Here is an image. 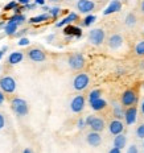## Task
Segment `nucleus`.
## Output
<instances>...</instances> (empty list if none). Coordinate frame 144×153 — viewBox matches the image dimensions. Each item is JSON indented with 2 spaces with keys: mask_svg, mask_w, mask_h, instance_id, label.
Here are the masks:
<instances>
[{
  "mask_svg": "<svg viewBox=\"0 0 144 153\" xmlns=\"http://www.w3.org/2000/svg\"><path fill=\"white\" fill-rule=\"evenodd\" d=\"M11 108L17 116H25L29 111V106L23 98H13L11 100Z\"/></svg>",
  "mask_w": 144,
  "mask_h": 153,
  "instance_id": "nucleus-1",
  "label": "nucleus"
},
{
  "mask_svg": "<svg viewBox=\"0 0 144 153\" xmlns=\"http://www.w3.org/2000/svg\"><path fill=\"white\" fill-rule=\"evenodd\" d=\"M89 83H90V76L86 73H79L73 79V87L77 91H84L85 88H87Z\"/></svg>",
  "mask_w": 144,
  "mask_h": 153,
  "instance_id": "nucleus-2",
  "label": "nucleus"
},
{
  "mask_svg": "<svg viewBox=\"0 0 144 153\" xmlns=\"http://www.w3.org/2000/svg\"><path fill=\"white\" fill-rule=\"evenodd\" d=\"M68 63H69V68L72 70H75V71H78V70H82L85 68V57L82 56L81 53H73L72 56L69 57L68 59Z\"/></svg>",
  "mask_w": 144,
  "mask_h": 153,
  "instance_id": "nucleus-3",
  "label": "nucleus"
},
{
  "mask_svg": "<svg viewBox=\"0 0 144 153\" xmlns=\"http://www.w3.org/2000/svg\"><path fill=\"white\" fill-rule=\"evenodd\" d=\"M0 90L4 94H13L16 91V81L11 75H5L0 78Z\"/></svg>",
  "mask_w": 144,
  "mask_h": 153,
  "instance_id": "nucleus-4",
  "label": "nucleus"
},
{
  "mask_svg": "<svg viewBox=\"0 0 144 153\" xmlns=\"http://www.w3.org/2000/svg\"><path fill=\"white\" fill-rule=\"evenodd\" d=\"M104 41V30L101 28H95L89 32V42L94 46L102 45Z\"/></svg>",
  "mask_w": 144,
  "mask_h": 153,
  "instance_id": "nucleus-5",
  "label": "nucleus"
},
{
  "mask_svg": "<svg viewBox=\"0 0 144 153\" xmlns=\"http://www.w3.org/2000/svg\"><path fill=\"white\" fill-rule=\"evenodd\" d=\"M85 106H86V99L84 95H77V97H74L72 99V102H70V110L74 114L82 112Z\"/></svg>",
  "mask_w": 144,
  "mask_h": 153,
  "instance_id": "nucleus-6",
  "label": "nucleus"
},
{
  "mask_svg": "<svg viewBox=\"0 0 144 153\" xmlns=\"http://www.w3.org/2000/svg\"><path fill=\"white\" fill-rule=\"evenodd\" d=\"M137 100V95L134 90H126L122 94V98H120V103L123 104L124 107H131L136 103Z\"/></svg>",
  "mask_w": 144,
  "mask_h": 153,
  "instance_id": "nucleus-7",
  "label": "nucleus"
},
{
  "mask_svg": "<svg viewBox=\"0 0 144 153\" xmlns=\"http://www.w3.org/2000/svg\"><path fill=\"white\" fill-rule=\"evenodd\" d=\"M28 58L33 62H43L46 59V54L44 53V50L38 49V48H32L28 50Z\"/></svg>",
  "mask_w": 144,
  "mask_h": 153,
  "instance_id": "nucleus-8",
  "label": "nucleus"
},
{
  "mask_svg": "<svg viewBox=\"0 0 144 153\" xmlns=\"http://www.w3.org/2000/svg\"><path fill=\"white\" fill-rule=\"evenodd\" d=\"M94 8H95V3L93 0H78L77 1V9L81 13L89 15L91 11H94Z\"/></svg>",
  "mask_w": 144,
  "mask_h": 153,
  "instance_id": "nucleus-9",
  "label": "nucleus"
},
{
  "mask_svg": "<svg viewBox=\"0 0 144 153\" xmlns=\"http://www.w3.org/2000/svg\"><path fill=\"white\" fill-rule=\"evenodd\" d=\"M63 34L66 37H75V38H81L82 37V29L79 27H75L73 24H69V25H65L63 27Z\"/></svg>",
  "mask_w": 144,
  "mask_h": 153,
  "instance_id": "nucleus-10",
  "label": "nucleus"
},
{
  "mask_svg": "<svg viewBox=\"0 0 144 153\" xmlns=\"http://www.w3.org/2000/svg\"><path fill=\"white\" fill-rule=\"evenodd\" d=\"M124 120L128 126H132V124L136 123V119H137V108L135 106H131V107H127V110L124 111Z\"/></svg>",
  "mask_w": 144,
  "mask_h": 153,
  "instance_id": "nucleus-11",
  "label": "nucleus"
},
{
  "mask_svg": "<svg viewBox=\"0 0 144 153\" xmlns=\"http://www.w3.org/2000/svg\"><path fill=\"white\" fill-rule=\"evenodd\" d=\"M123 36L119 33H115V34H111L110 38H108V48L113 50H116L123 45Z\"/></svg>",
  "mask_w": 144,
  "mask_h": 153,
  "instance_id": "nucleus-12",
  "label": "nucleus"
},
{
  "mask_svg": "<svg viewBox=\"0 0 144 153\" xmlns=\"http://www.w3.org/2000/svg\"><path fill=\"white\" fill-rule=\"evenodd\" d=\"M86 141H87V144L90 146H99L102 144V137L101 135H99V132H94V131H91L90 133H87V136H86Z\"/></svg>",
  "mask_w": 144,
  "mask_h": 153,
  "instance_id": "nucleus-13",
  "label": "nucleus"
},
{
  "mask_svg": "<svg viewBox=\"0 0 144 153\" xmlns=\"http://www.w3.org/2000/svg\"><path fill=\"white\" fill-rule=\"evenodd\" d=\"M78 15L75 13V12H70L68 16H65V17L62 19L61 21H57L56 23V27L57 28H62L65 27V25H69V24H73L74 21H78Z\"/></svg>",
  "mask_w": 144,
  "mask_h": 153,
  "instance_id": "nucleus-14",
  "label": "nucleus"
},
{
  "mask_svg": "<svg viewBox=\"0 0 144 153\" xmlns=\"http://www.w3.org/2000/svg\"><path fill=\"white\" fill-rule=\"evenodd\" d=\"M120 9H122V1H120V0H113V1H111L110 4L104 8L103 15L108 16L111 13H116V12H119Z\"/></svg>",
  "mask_w": 144,
  "mask_h": 153,
  "instance_id": "nucleus-15",
  "label": "nucleus"
},
{
  "mask_svg": "<svg viewBox=\"0 0 144 153\" xmlns=\"http://www.w3.org/2000/svg\"><path fill=\"white\" fill-rule=\"evenodd\" d=\"M123 129H124V124L119 119H115L108 124V131H110L111 135H119V133L123 132Z\"/></svg>",
  "mask_w": 144,
  "mask_h": 153,
  "instance_id": "nucleus-16",
  "label": "nucleus"
},
{
  "mask_svg": "<svg viewBox=\"0 0 144 153\" xmlns=\"http://www.w3.org/2000/svg\"><path fill=\"white\" fill-rule=\"evenodd\" d=\"M89 127H90L91 131H94V132H102V131L104 129V120L101 119V117L94 116L91 119L90 124H89Z\"/></svg>",
  "mask_w": 144,
  "mask_h": 153,
  "instance_id": "nucleus-17",
  "label": "nucleus"
},
{
  "mask_svg": "<svg viewBox=\"0 0 144 153\" xmlns=\"http://www.w3.org/2000/svg\"><path fill=\"white\" fill-rule=\"evenodd\" d=\"M24 59V53L23 52H12L8 56V63L9 65H17Z\"/></svg>",
  "mask_w": 144,
  "mask_h": 153,
  "instance_id": "nucleus-18",
  "label": "nucleus"
},
{
  "mask_svg": "<svg viewBox=\"0 0 144 153\" xmlns=\"http://www.w3.org/2000/svg\"><path fill=\"white\" fill-rule=\"evenodd\" d=\"M19 29V25L13 23V21H7L4 25V28H3V30H4V33L7 34V36H15V33L17 32Z\"/></svg>",
  "mask_w": 144,
  "mask_h": 153,
  "instance_id": "nucleus-19",
  "label": "nucleus"
},
{
  "mask_svg": "<svg viewBox=\"0 0 144 153\" xmlns=\"http://www.w3.org/2000/svg\"><path fill=\"white\" fill-rule=\"evenodd\" d=\"M50 20V15L49 13H41V15H37L34 17H31L28 23L29 24H43V23H46V21Z\"/></svg>",
  "mask_w": 144,
  "mask_h": 153,
  "instance_id": "nucleus-20",
  "label": "nucleus"
},
{
  "mask_svg": "<svg viewBox=\"0 0 144 153\" xmlns=\"http://www.w3.org/2000/svg\"><path fill=\"white\" fill-rule=\"evenodd\" d=\"M126 144H127V137L123 135V133L115 135V137H114V146L115 148H118L122 151V149L126 146Z\"/></svg>",
  "mask_w": 144,
  "mask_h": 153,
  "instance_id": "nucleus-21",
  "label": "nucleus"
},
{
  "mask_svg": "<svg viewBox=\"0 0 144 153\" xmlns=\"http://www.w3.org/2000/svg\"><path fill=\"white\" fill-rule=\"evenodd\" d=\"M106 106H107V102L104 99H102V98H99V99H97V100H94V102H91L90 103V107L94 111H102V110L106 108Z\"/></svg>",
  "mask_w": 144,
  "mask_h": 153,
  "instance_id": "nucleus-22",
  "label": "nucleus"
},
{
  "mask_svg": "<svg viewBox=\"0 0 144 153\" xmlns=\"http://www.w3.org/2000/svg\"><path fill=\"white\" fill-rule=\"evenodd\" d=\"M9 21H13V23H16L19 25V27H20V25H23L25 21H27V17H25V15L24 13H19V15H12L11 17L8 19Z\"/></svg>",
  "mask_w": 144,
  "mask_h": 153,
  "instance_id": "nucleus-23",
  "label": "nucleus"
},
{
  "mask_svg": "<svg viewBox=\"0 0 144 153\" xmlns=\"http://www.w3.org/2000/svg\"><path fill=\"white\" fill-rule=\"evenodd\" d=\"M136 21H137V19H136V16L134 13H128L126 16V19H124V24H126V27H128V28L135 27Z\"/></svg>",
  "mask_w": 144,
  "mask_h": 153,
  "instance_id": "nucleus-24",
  "label": "nucleus"
},
{
  "mask_svg": "<svg viewBox=\"0 0 144 153\" xmlns=\"http://www.w3.org/2000/svg\"><path fill=\"white\" fill-rule=\"evenodd\" d=\"M113 107H114V116L116 117V119H122V117L124 116V112L123 110H122V106L119 103H116V102H114L113 103Z\"/></svg>",
  "mask_w": 144,
  "mask_h": 153,
  "instance_id": "nucleus-25",
  "label": "nucleus"
},
{
  "mask_svg": "<svg viewBox=\"0 0 144 153\" xmlns=\"http://www.w3.org/2000/svg\"><path fill=\"white\" fill-rule=\"evenodd\" d=\"M95 20H97V16L89 13V15L84 19V20H82V25H84V27H90L91 24L95 23Z\"/></svg>",
  "mask_w": 144,
  "mask_h": 153,
  "instance_id": "nucleus-26",
  "label": "nucleus"
},
{
  "mask_svg": "<svg viewBox=\"0 0 144 153\" xmlns=\"http://www.w3.org/2000/svg\"><path fill=\"white\" fill-rule=\"evenodd\" d=\"M48 13L50 15V19L57 20V19H58V16L62 13V9H61L60 7H53V8H50V11L48 12Z\"/></svg>",
  "mask_w": 144,
  "mask_h": 153,
  "instance_id": "nucleus-27",
  "label": "nucleus"
},
{
  "mask_svg": "<svg viewBox=\"0 0 144 153\" xmlns=\"http://www.w3.org/2000/svg\"><path fill=\"white\" fill-rule=\"evenodd\" d=\"M101 95H102L101 90H93V91H90V94H89V97H87L89 103H91V102L99 99V98H101Z\"/></svg>",
  "mask_w": 144,
  "mask_h": 153,
  "instance_id": "nucleus-28",
  "label": "nucleus"
},
{
  "mask_svg": "<svg viewBox=\"0 0 144 153\" xmlns=\"http://www.w3.org/2000/svg\"><path fill=\"white\" fill-rule=\"evenodd\" d=\"M135 53L137 56H144V40L139 41L135 46Z\"/></svg>",
  "mask_w": 144,
  "mask_h": 153,
  "instance_id": "nucleus-29",
  "label": "nucleus"
},
{
  "mask_svg": "<svg viewBox=\"0 0 144 153\" xmlns=\"http://www.w3.org/2000/svg\"><path fill=\"white\" fill-rule=\"evenodd\" d=\"M19 5V3L16 1V0H12V1H9L8 4L4 5V12H9V11H13V9Z\"/></svg>",
  "mask_w": 144,
  "mask_h": 153,
  "instance_id": "nucleus-30",
  "label": "nucleus"
},
{
  "mask_svg": "<svg viewBox=\"0 0 144 153\" xmlns=\"http://www.w3.org/2000/svg\"><path fill=\"white\" fill-rule=\"evenodd\" d=\"M136 137H139L142 140L144 139V123L140 124V126L136 128Z\"/></svg>",
  "mask_w": 144,
  "mask_h": 153,
  "instance_id": "nucleus-31",
  "label": "nucleus"
},
{
  "mask_svg": "<svg viewBox=\"0 0 144 153\" xmlns=\"http://www.w3.org/2000/svg\"><path fill=\"white\" fill-rule=\"evenodd\" d=\"M29 44H31L29 38H27V37H20V38H19L17 45H19V46H28Z\"/></svg>",
  "mask_w": 144,
  "mask_h": 153,
  "instance_id": "nucleus-32",
  "label": "nucleus"
},
{
  "mask_svg": "<svg viewBox=\"0 0 144 153\" xmlns=\"http://www.w3.org/2000/svg\"><path fill=\"white\" fill-rule=\"evenodd\" d=\"M24 11H25V7H24V5H20V4H19L17 7L13 9V13H15V15H19V13H23Z\"/></svg>",
  "mask_w": 144,
  "mask_h": 153,
  "instance_id": "nucleus-33",
  "label": "nucleus"
},
{
  "mask_svg": "<svg viewBox=\"0 0 144 153\" xmlns=\"http://www.w3.org/2000/svg\"><path fill=\"white\" fill-rule=\"evenodd\" d=\"M127 153H139V151H137V146L134 145V144H131L128 146V149H127Z\"/></svg>",
  "mask_w": 144,
  "mask_h": 153,
  "instance_id": "nucleus-34",
  "label": "nucleus"
},
{
  "mask_svg": "<svg viewBox=\"0 0 144 153\" xmlns=\"http://www.w3.org/2000/svg\"><path fill=\"white\" fill-rule=\"evenodd\" d=\"M25 7V11H33V9H36L37 5L34 4V3H28L27 5H24Z\"/></svg>",
  "mask_w": 144,
  "mask_h": 153,
  "instance_id": "nucleus-35",
  "label": "nucleus"
},
{
  "mask_svg": "<svg viewBox=\"0 0 144 153\" xmlns=\"http://www.w3.org/2000/svg\"><path fill=\"white\" fill-rule=\"evenodd\" d=\"M28 32V29H21V30H17L15 33V37H17V38H20V37H24V34Z\"/></svg>",
  "mask_w": 144,
  "mask_h": 153,
  "instance_id": "nucleus-36",
  "label": "nucleus"
},
{
  "mask_svg": "<svg viewBox=\"0 0 144 153\" xmlns=\"http://www.w3.org/2000/svg\"><path fill=\"white\" fill-rule=\"evenodd\" d=\"M77 127H78V129H84L85 127H86V124H85V119H79L78 122H77Z\"/></svg>",
  "mask_w": 144,
  "mask_h": 153,
  "instance_id": "nucleus-37",
  "label": "nucleus"
},
{
  "mask_svg": "<svg viewBox=\"0 0 144 153\" xmlns=\"http://www.w3.org/2000/svg\"><path fill=\"white\" fill-rule=\"evenodd\" d=\"M5 127V117L3 114H0V129H3Z\"/></svg>",
  "mask_w": 144,
  "mask_h": 153,
  "instance_id": "nucleus-38",
  "label": "nucleus"
},
{
  "mask_svg": "<svg viewBox=\"0 0 144 153\" xmlns=\"http://www.w3.org/2000/svg\"><path fill=\"white\" fill-rule=\"evenodd\" d=\"M8 50V46L7 45H4V46H1V49H0V61H1V58L4 57V54H5V52Z\"/></svg>",
  "mask_w": 144,
  "mask_h": 153,
  "instance_id": "nucleus-39",
  "label": "nucleus"
},
{
  "mask_svg": "<svg viewBox=\"0 0 144 153\" xmlns=\"http://www.w3.org/2000/svg\"><path fill=\"white\" fill-rule=\"evenodd\" d=\"M4 100H5V95H4V92L0 91V106H1V104L4 103Z\"/></svg>",
  "mask_w": 144,
  "mask_h": 153,
  "instance_id": "nucleus-40",
  "label": "nucleus"
},
{
  "mask_svg": "<svg viewBox=\"0 0 144 153\" xmlns=\"http://www.w3.org/2000/svg\"><path fill=\"white\" fill-rule=\"evenodd\" d=\"M46 0H34V4L36 5H45Z\"/></svg>",
  "mask_w": 144,
  "mask_h": 153,
  "instance_id": "nucleus-41",
  "label": "nucleus"
},
{
  "mask_svg": "<svg viewBox=\"0 0 144 153\" xmlns=\"http://www.w3.org/2000/svg\"><path fill=\"white\" fill-rule=\"evenodd\" d=\"M17 3L20 5H27L28 3H31V0H17Z\"/></svg>",
  "mask_w": 144,
  "mask_h": 153,
  "instance_id": "nucleus-42",
  "label": "nucleus"
},
{
  "mask_svg": "<svg viewBox=\"0 0 144 153\" xmlns=\"http://www.w3.org/2000/svg\"><path fill=\"white\" fill-rule=\"evenodd\" d=\"M108 153H120V149H118V148H111L110 151H108Z\"/></svg>",
  "mask_w": 144,
  "mask_h": 153,
  "instance_id": "nucleus-43",
  "label": "nucleus"
},
{
  "mask_svg": "<svg viewBox=\"0 0 144 153\" xmlns=\"http://www.w3.org/2000/svg\"><path fill=\"white\" fill-rule=\"evenodd\" d=\"M41 8H43V11L45 12V13H48V12L50 11V7H48L46 4H45V5H41Z\"/></svg>",
  "mask_w": 144,
  "mask_h": 153,
  "instance_id": "nucleus-44",
  "label": "nucleus"
},
{
  "mask_svg": "<svg viewBox=\"0 0 144 153\" xmlns=\"http://www.w3.org/2000/svg\"><path fill=\"white\" fill-rule=\"evenodd\" d=\"M140 12H142V13L144 15V0H142V1H140Z\"/></svg>",
  "mask_w": 144,
  "mask_h": 153,
  "instance_id": "nucleus-45",
  "label": "nucleus"
},
{
  "mask_svg": "<svg viewBox=\"0 0 144 153\" xmlns=\"http://www.w3.org/2000/svg\"><path fill=\"white\" fill-rule=\"evenodd\" d=\"M53 40H54V34H50V36L46 37V41H48V42H52Z\"/></svg>",
  "mask_w": 144,
  "mask_h": 153,
  "instance_id": "nucleus-46",
  "label": "nucleus"
},
{
  "mask_svg": "<svg viewBox=\"0 0 144 153\" xmlns=\"http://www.w3.org/2000/svg\"><path fill=\"white\" fill-rule=\"evenodd\" d=\"M23 153H33V151H32L31 148H25L24 151H23Z\"/></svg>",
  "mask_w": 144,
  "mask_h": 153,
  "instance_id": "nucleus-47",
  "label": "nucleus"
},
{
  "mask_svg": "<svg viewBox=\"0 0 144 153\" xmlns=\"http://www.w3.org/2000/svg\"><path fill=\"white\" fill-rule=\"evenodd\" d=\"M140 111H142V114L144 115V100H143V103H142V106H140Z\"/></svg>",
  "mask_w": 144,
  "mask_h": 153,
  "instance_id": "nucleus-48",
  "label": "nucleus"
},
{
  "mask_svg": "<svg viewBox=\"0 0 144 153\" xmlns=\"http://www.w3.org/2000/svg\"><path fill=\"white\" fill-rule=\"evenodd\" d=\"M4 25H5V21H0V29H3Z\"/></svg>",
  "mask_w": 144,
  "mask_h": 153,
  "instance_id": "nucleus-49",
  "label": "nucleus"
},
{
  "mask_svg": "<svg viewBox=\"0 0 144 153\" xmlns=\"http://www.w3.org/2000/svg\"><path fill=\"white\" fill-rule=\"evenodd\" d=\"M49 1H53V3H56V1H60V0H49Z\"/></svg>",
  "mask_w": 144,
  "mask_h": 153,
  "instance_id": "nucleus-50",
  "label": "nucleus"
},
{
  "mask_svg": "<svg viewBox=\"0 0 144 153\" xmlns=\"http://www.w3.org/2000/svg\"><path fill=\"white\" fill-rule=\"evenodd\" d=\"M143 146H144V139H143Z\"/></svg>",
  "mask_w": 144,
  "mask_h": 153,
  "instance_id": "nucleus-51",
  "label": "nucleus"
},
{
  "mask_svg": "<svg viewBox=\"0 0 144 153\" xmlns=\"http://www.w3.org/2000/svg\"><path fill=\"white\" fill-rule=\"evenodd\" d=\"M0 70H1V66H0Z\"/></svg>",
  "mask_w": 144,
  "mask_h": 153,
  "instance_id": "nucleus-52",
  "label": "nucleus"
},
{
  "mask_svg": "<svg viewBox=\"0 0 144 153\" xmlns=\"http://www.w3.org/2000/svg\"><path fill=\"white\" fill-rule=\"evenodd\" d=\"M143 153H144V152H143Z\"/></svg>",
  "mask_w": 144,
  "mask_h": 153,
  "instance_id": "nucleus-53",
  "label": "nucleus"
}]
</instances>
